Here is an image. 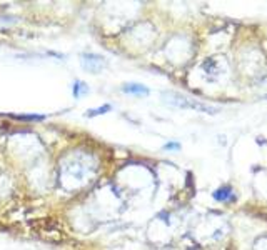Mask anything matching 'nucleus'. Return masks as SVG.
Instances as JSON below:
<instances>
[{
    "label": "nucleus",
    "mask_w": 267,
    "mask_h": 250,
    "mask_svg": "<svg viewBox=\"0 0 267 250\" xmlns=\"http://www.w3.org/2000/svg\"><path fill=\"white\" fill-rule=\"evenodd\" d=\"M170 99L172 100H169V104H172V105H177V107H182V109H195V110H204V112H209V114H214L216 110L211 109V107H207V105H202V104H197V102H194V100H190V99H185V97H180V95H175L172 94L170 95Z\"/></svg>",
    "instance_id": "f03ea898"
},
{
    "label": "nucleus",
    "mask_w": 267,
    "mask_h": 250,
    "mask_svg": "<svg viewBox=\"0 0 267 250\" xmlns=\"http://www.w3.org/2000/svg\"><path fill=\"white\" fill-rule=\"evenodd\" d=\"M164 150H180L179 142H167L164 145Z\"/></svg>",
    "instance_id": "6e6552de"
},
{
    "label": "nucleus",
    "mask_w": 267,
    "mask_h": 250,
    "mask_svg": "<svg viewBox=\"0 0 267 250\" xmlns=\"http://www.w3.org/2000/svg\"><path fill=\"white\" fill-rule=\"evenodd\" d=\"M122 92L124 94H129V95H149V89L142 84H135V82H129V84H124L122 85Z\"/></svg>",
    "instance_id": "7ed1b4c3"
},
{
    "label": "nucleus",
    "mask_w": 267,
    "mask_h": 250,
    "mask_svg": "<svg viewBox=\"0 0 267 250\" xmlns=\"http://www.w3.org/2000/svg\"><path fill=\"white\" fill-rule=\"evenodd\" d=\"M80 64H82L84 70L90 72V74H99L102 69H106L107 65V60L104 59L102 55H97V54H82L80 57Z\"/></svg>",
    "instance_id": "f257e3e1"
},
{
    "label": "nucleus",
    "mask_w": 267,
    "mask_h": 250,
    "mask_svg": "<svg viewBox=\"0 0 267 250\" xmlns=\"http://www.w3.org/2000/svg\"><path fill=\"white\" fill-rule=\"evenodd\" d=\"M89 94V85L82 80H75L72 85V95L75 99H82L84 95Z\"/></svg>",
    "instance_id": "423d86ee"
},
{
    "label": "nucleus",
    "mask_w": 267,
    "mask_h": 250,
    "mask_svg": "<svg viewBox=\"0 0 267 250\" xmlns=\"http://www.w3.org/2000/svg\"><path fill=\"white\" fill-rule=\"evenodd\" d=\"M111 110H112V105H111V104H104V105H100V107H95V109H89V110H85L84 117H87V119L99 117V115L109 114V112H111Z\"/></svg>",
    "instance_id": "39448f33"
},
{
    "label": "nucleus",
    "mask_w": 267,
    "mask_h": 250,
    "mask_svg": "<svg viewBox=\"0 0 267 250\" xmlns=\"http://www.w3.org/2000/svg\"><path fill=\"white\" fill-rule=\"evenodd\" d=\"M8 117L12 119H17V120H27V122H37V120H45L47 115H42V114H22V115H17V114H7Z\"/></svg>",
    "instance_id": "0eeeda50"
},
{
    "label": "nucleus",
    "mask_w": 267,
    "mask_h": 250,
    "mask_svg": "<svg viewBox=\"0 0 267 250\" xmlns=\"http://www.w3.org/2000/svg\"><path fill=\"white\" fill-rule=\"evenodd\" d=\"M214 200L217 202H227V200H232L234 199V194H232V189L229 185H224L221 189H217L216 192L212 194Z\"/></svg>",
    "instance_id": "20e7f679"
}]
</instances>
